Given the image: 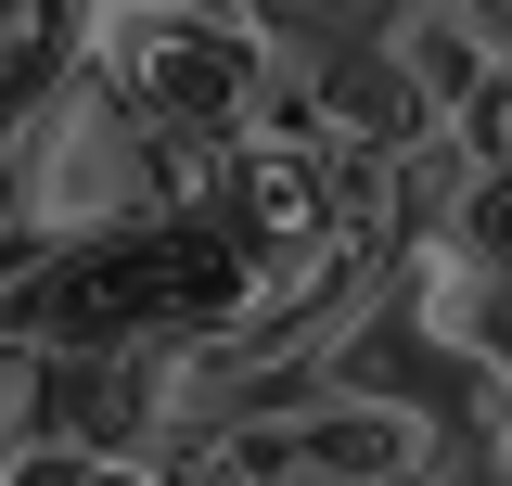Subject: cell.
<instances>
[{
    "label": "cell",
    "instance_id": "1",
    "mask_svg": "<svg viewBox=\"0 0 512 486\" xmlns=\"http://www.w3.org/2000/svg\"><path fill=\"white\" fill-rule=\"evenodd\" d=\"M244 295V256L192 205L103 218V231H0V346H180L218 333Z\"/></svg>",
    "mask_w": 512,
    "mask_h": 486
},
{
    "label": "cell",
    "instance_id": "2",
    "mask_svg": "<svg viewBox=\"0 0 512 486\" xmlns=\"http://www.w3.org/2000/svg\"><path fill=\"white\" fill-rule=\"evenodd\" d=\"M77 52H90V77H103L180 167L205 141H231L256 103H282V52L256 39L231 0H90V39H77Z\"/></svg>",
    "mask_w": 512,
    "mask_h": 486
},
{
    "label": "cell",
    "instance_id": "3",
    "mask_svg": "<svg viewBox=\"0 0 512 486\" xmlns=\"http://www.w3.org/2000/svg\"><path fill=\"white\" fill-rule=\"evenodd\" d=\"M0 192H13V218H0V231H103V218L192 205V167L128 116L116 90L90 77V52H77L26 116L0 128Z\"/></svg>",
    "mask_w": 512,
    "mask_h": 486
},
{
    "label": "cell",
    "instance_id": "4",
    "mask_svg": "<svg viewBox=\"0 0 512 486\" xmlns=\"http://www.w3.org/2000/svg\"><path fill=\"white\" fill-rule=\"evenodd\" d=\"M448 474V423L397 384H308L269 397V486H410Z\"/></svg>",
    "mask_w": 512,
    "mask_h": 486
},
{
    "label": "cell",
    "instance_id": "5",
    "mask_svg": "<svg viewBox=\"0 0 512 486\" xmlns=\"http://www.w3.org/2000/svg\"><path fill=\"white\" fill-rule=\"evenodd\" d=\"M77 39H90V0H0V128L77 64Z\"/></svg>",
    "mask_w": 512,
    "mask_h": 486
},
{
    "label": "cell",
    "instance_id": "6",
    "mask_svg": "<svg viewBox=\"0 0 512 486\" xmlns=\"http://www.w3.org/2000/svg\"><path fill=\"white\" fill-rule=\"evenodd\" d=\"M231 13H244V26H256L282 64H308V52H333V39H359L384 0H231Z\"/></svg>",
    "mask_w": 512,
    "mask_h": 486
},
{
    "label": "cell",
    "instance_id": "7",
    "mask_svg": "<svg viewBox=\"0 0 512 486\" xmlns=\"http://www.w3.org/2000/svg\"><path fill=\"white\" fill-rule=\"evenodd\" d=\"M0 218H13V192H0Z\"/></svg>",
    "mask_w": 512,
    "mask_h": 486
}]
</instances>
